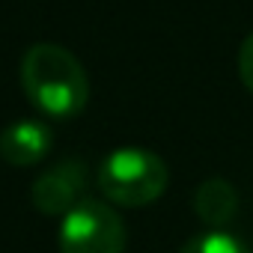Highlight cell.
Listing matches in <instances>:
<instances>
[{"mask_svg":"<svg viewBox=\"0 0 253 253\" xmlns=\"http://www.w3.org/2000/svg\"><path fill=\"white\" fill-rule=\"evenodd\" d=\"M21 86L48 116H75L89 101V78L81 60L57 42H33L21 57Z\"/></svg>","mask_w":253,"mask_h":253,"instance_id":"cell-1","label":"cell"},{"mask_svg":"<svg viewBox=\"0 0 253 253\" xmlns=\"http://www.w3.org/2000/svg\"><path fill=\"white\" fill-rule=\"evenodd\" d=\"M170 182V170L161 155L143 146H119L104 155L98 167V191L113 206L140 209L155 203Z\"/></svg>","mask_w":253,"mask_h":253,"instance_id":"cell-2","label":"cell"},{"mask_svg":"<svg viewBox=\"0 0 253 253\" xmlns=\"http://www.w3.org/2000/svg\"><path fill=\"white\" fill-rule=\"evenodd\" d=\"M60 253H125V223L101 200L78 203L60 223Z\"/></svg>","mask_w":253,"mask_h":253,"instance_id":"cell-3","label":"cell"},{"mask_svg":"<svg viewBox=\"0 0 253 253\" xmlns=\"http://www.w3.org/2000/svg\"><path fill=\"white\" fill-rule=\"evenodd\" d=\"M84 191H86V164L81 158H63L33 179L30 200L42 214L66 217L78 203L86 200Z\"/></svg>","mask_w":253,"mask_h":253,"instance_id":"cell-4","label":"cell"},{"mask_svg":"<svg viewBox=\"0 0 253 253\" xmlns=\"http://www.w3.org/2000/svg\"><path fill=\"white\" fill-rule=\"evenodd\" d=\"M51 143H54V134L42 119H18L0 131V155H3L6 164H15V167H30L42 161Z\"/></svg>","mask_w":253,"mask_h":253,"instance_id":"cell-5","label":"cell"},{"mask_svg":"<svg viewBox=\"0 0 253 253\" xmlns=\"http://www.w3.org/2000/svg\"><path fill=\"white\" fill-rule=\"evenodd\" d=\"M194 211L206 226L223 229L238 211V191L226 179H206L194 194Z\"/></svg>","mask_w":253,"mask_h":253,"instance_id":"cell-6","label":"cell"},{"mask_svg":"<svg viewBox=\"0 0 253 253\" xmlns=\"http://www.w3.org/2000/svg\"><path fill=\"white\" fill-rule=\"evenodd\" d=\"M179 253H250V250L235 235H229L223 229H209L203 235H194Z\"/></svg>","mask_w":253,"mask_h":253,"instance_id":"cell-7","label":"cell"},{"mask_svg":"<svg viewBox=\"0 0 253 253\" xmlns=\"http://www.w3.org/2000/svg\"><path fill=\"white\" fill-rule=\"evenodd\" d=\"M238 78L253 92V33H247V39L238 48Z\"/></svg>","mask_w":253,"mask_h":253,"instance_id":"cell-8","label":"cell"}]
</instances>
